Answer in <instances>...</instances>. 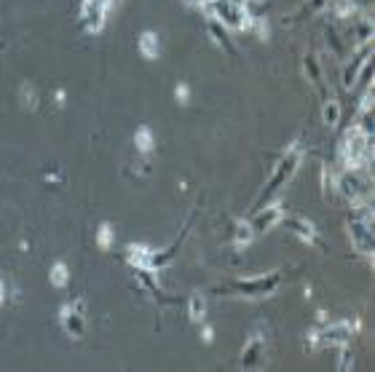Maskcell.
I'll return each instance as SVG.
<instances>
[{
	"mask_svg": "<svg viewBox=\"0 0 375 372\" xmlns=\"http://www.w3.org/2000/svg\"><path fill=\"white\" fill-rule=\"evenodd\" d=\"M140 48H142V54L145 56H158V46H156V35H153V32H145V35H142V43H140Z\"/></svg>",
	"mask_w": 375,
	"mask_h": 372,
	"instance_id": "1",
	"label": "cell"
},
{
	"mask_svg": "<svg viewBox=\"0 0 375 372\" xmlns=\"http://www.w3.org/2000/svg\"><path fill=\"white\" fill-rule=\"evenodd\" d=\"M137 145L142 147V153H150V147H153V134L147 129H140V134H137Z\"/></svg>",
	"mask_w": 375,
	"mask_h": 372,
	"instance_id": "2",
	"label": "cell"
},
{
	"mask_svg": "<svg viewBox=\"0 0 375 372\" xmlns=\"http://www.w3.org/2000/svg\"><path fill=\"white\" fill-rule=\"evenodd\" d=\"M338 116H340L338 105H335V102H329V105L325 107V121H327L329 126H335V123H338Z\"/></svg>",
	"mask_w": 375,
	"mask_h": 372,
	"instance_id": "3",
	"label": "cell"
},
{
	"mask_svg": "<svg viewBox=\"0 0 375 372\" xmlns=\"http://www.w3.org/2000/svg\"><path fill=\"white\" fill-rule=\"evenodd\" d=\"M107 241H110V228H102V231H99V244H102V247H107Z\"/></svg>",
	"mask_w": 375,
	"mask_h": 372,
	"instance_id": "4",
	"label": "cell"
},
{
	"mask_svg": "<svg viewBox=\"0 0 375 372\" xmlns=\"http://www.w3.org/2000/svg\"><path fill=\"white\" fill-rule=\"evenodd\" d=\"M65 273H67V271H65V265H56V271H54V276H56V279H54V281H56V284H65Z\"/></svg>",
	"mask_w": 375,
	"mask_h": 372,
	"instance_id": "5",
	"label": "cell"
},
{
	"mask_svg": "<svg viewBox=\"0 0 375 372\" xmlns=\"http://www.w3.org/2000/svg\"><path fill=\"white\" fill-rule=\"evenodd\" d=\"M177 99H188V89H185V86H180V89H177Z\"/></svg>",
	"mask_w": 375,
	"mask_h": 372,
	"instance_id": "6",
	"label": "cell"
},
{
	"mask_svg": "<svg viewBox=\"0 0 375 372\" xmlns=\"http://www.w3.org/2000/svg\"><path fill=\"white\" fill-rule=\"evenodd\" d=\"M0 297H3V287H0Z\"/></svg>",
	"mask_w": 375,
	"mask_h": 372,
	"instance_id": "7",
	"label": "cell"
}]
</instances>
